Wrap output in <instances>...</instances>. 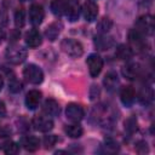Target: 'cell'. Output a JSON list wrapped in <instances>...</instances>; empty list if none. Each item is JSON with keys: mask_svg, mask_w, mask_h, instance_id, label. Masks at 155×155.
<instances>
[{"mask_svg": "<svg viewBox=\"0 0 155 155\" xmlns=\"http://www.w3.org/2000/svg\"><path fill=\"white\" fill-rule=\"evenodd\" d=\"M6 59L12 64H21L27 58V50L19 45H10L5 52Z\"/></svg>", "mask_w": 155, "mask_h": 155, "instance_id": "cell-1", "label": "cell"}, {"mask_svg": "<svg viewBox=\"0 0 155 155\" xmlns=\"http://www.w3.org/2000/svg\"><path fill=\"white\" fill-rule=\"evenodd\" d=\"M61 48L65 54L73 58H78L84 53L82 45L74 39H63L61 42Z\"/></svg>", "mask_w": 155, "mask_h": 155, "instance_id": "cell-2", "label": "cell"}, {"mask_svg": "<svg viewBox=\"0 0 155 155\" xmlns=\"http://www.w3.org/2000/svg\"><path fill=\"white\" fill-rule=\"evenodd\" d=\"M23 76H24V79L28 82H30L33 85H39L44 80L42 70L38 65H35V64H28L23 69Z\"/></svg>", "mask_w": 155, "mask_h": 155, "instance_id": "cell-3", "label": "cell"}, {"mask_svg": "<svg viewBox=\"0 0 155 155\" xmlns=\"http://www.w3.org/2000/svg\"><path fill=\"white\" fill-rule=\"evenodd\" d=\"M136 29L143 35H150L154 31V19L151 15L140 16L136 22Z\"/></svg>", "mask_w": 155, "mask_h": 155, "instance_id": "cell-4", "label": "cell"}, {"mask_svg": "<svg viewBox=\"0 0 155 155\" xmlns=\"http://www.w3.org/2000/svg\"><path fill=\"white\" fill-rule=\"evenodd\" d=\"M86 63H87V67H88L90 75L92 78L98 76L99 73L102 71V68H103V59L101 58V56H98L96 53H92L87 57Z\"/></svg>", "mask_w": 155, "mask_h": 155, "instance_id": "cell-5", "label": "cell"}, {"mask_svg": "<svg viewBox=\"0 0 155 155\" xmlns=\"http://www.w3.org/2000/svg\"><path fill=\"white\" fill-rule=\"evenodd\" d=\"M65 115L67 117L73 121V122H79L80 120H82L85 113H84V109L80 104H76V103H69L67 105V109H65Z\"/></svg>", "mask_w": 155, "mask_h": 155, "instance_id": "cell-6", "label": "cell"}, {"mask_svg": "<svg viewBox=\"0 0 155 155\" xmlns=\"http://www.w3.org/2000/svg\"><path fill=\"white\" fill-rule=\"evenodd\" d=\"M31 124H33L34 128L38 130V131H40V132H48V131H51L53 128V121L50 117L42 116V115L35 116L33 119Z\"/></svg>", "mask_w": 155, "mask_h": 155, "instance_id": "cell-7", "label": "cell"}, {"mask_svg": "<svg viewBox=\"0 0 155 155\" xmlns=\"http://www.w3.org/2000/svg\"><path fill=\"white\" fill-rule=\"evenodd\" d=\"M44 16H45V12H44V8H42L41 5L33 4L30 6V8H29V22L33 25L41 24V22L44 21Z\"/></svg>", "mask_w": 155, "mask_h": 155, "instance_id": "cell-8", "label": "cell"}, {"mask_svg": "<svg viewBox=\"0 0 155 155\" xmlns=\"http://www.w3.org/2000/svg\"><path fill=\"white\" fill-rule=\"evenodd\" d=\"M82 13L87 22H93L98 16V6L94 1L87 0L82 6Z\"/></svg>", "mask_w": 155, "mask_h": 155, "instance_id": "cell-9", "label": "cell"}, {"mask_svg": "<svg viewBox=\"0 0 155 155\" xmlns=\"http://www.w3.org/2000/svg\"><path fill=\"white\" fill-rule=\"evenodd\" d=\"M24 40H25L27 46H29L30 48L39 47L41 45V42H42L41 34L36 29H31V30L27 31L25 33V36H24Z\"/></svg>", "mask_w": 155, "mask_h": 155, "instance_id": "cell-10", "label": "cell"}, {"mask_svg": "<svg viewBox=\"0 0 155 155\" xmlns=\"http://www.w3.org/2000/svg\"><path fill=\"white\" fill-rule=\"evenodd\" d=\"M128 40L131 42V45L133 47H136L137 50H143L145 46V40H144V35L142 33H139L137 29H132L128 33Z\"/></svg>", "mask_w": 155, "mask_h": 155, "instance_id": "cell-11", "label": "cell"}, {"mask_svg": "<svg viewBox=\"0 0 155 155\" xmlns=\"http://www.w3.org/2000/svg\"><path fill=\"white\" fill-rule=\"evenodd\" d=\"M134 98H136V92H134L133 87L125 86V87L121 88V91H120V99H121L124 105L131 107L132 103L134 102Z\"/></svg>", "mask_w": 155, "mask_h": 155, "instance_id": "cell-12", "label": "cell"}, {"mask_svg": "<svg viewBox=\"0 0 155 155\" xmlns=\"http://www.w3.org/2000/svg\"><path fill=\"white\" fill-rule=\"evenodd\" d=\"M40 99H41V92L40 91H38V90L29 91L27 93V96H25V105H27V108L30 109V110L36 109V107L40 103Z\"/></svg>", "mask_w": 155, "mask_h": 155, "instance_id": "cell-13", "label": "cell"}, {"mask_svg": "<svg viewBox=\"0 0 155 155\" xmlns=\"http://www.w3.org/2000/svg\"><path fill=\"white\" fill-rule=\"evenodd\" d=\"M62 29H63V24L61 23V22H53V23H51L46 29H45V36L50 40V41H54L57 38H58V35L61 34V31H62Z\"/></svg>", "mask_w": 155, "mask_h": 155, "instance_id": "cell-14", "label": "cell"}, {"mask_svg": "<svg viewBox=\"0 0 155 155\" xmlns=\"http://www.w3.org/2000/svg\"><path fill=\"white\" fill-rule=\"evenodd\" d=\"M94 45L98 50L104 51V50L110 48L114 45V40H113V38L107 36L105 34H101V35L94 38Z\"/></svg>", "mask_w": 155, "mask_h": 155, "instance_id": "cell-15", "label": "cell"}, {"mask_svg": "<svg viewBox=\"0 0 155 155\" xmlns=\"http://www.w3.org/2000/svg\"><path fill=\"white\" fill-rule=\"evenodd\" d=\"M139 65L137 63H127L122 68V75L128 80H134L139 75Z\"/></svg>", "mask_w": 155, "mask_h": 155, "instance_id": "cell-16", "label": "cell"}, {"mask_svg": "<svg viewBox=\"0 0 155 155\" xmlns=\"http://www.w3.org/2000/svg\"><path fill=\"white\" fill-rule=\"evenodd\" d=\"M42 110H44L47 115H50V116H57V115L59 114V111H61V108H59V104H58L54 99L48 98V99H46V101L44 102Z\"/></svg>", "mask_w": 155, "mask_h": 155, "instance_id": "cell-17", "label": "cell"}, {"mask_svg": "<svg viewBox=\"0 0 155 155\" xmlns=\"http://www.w3.org/2000/svg\"><path fill=\"white\" fill-rule=\"evenodd\" d=\"M50 8H51V11H52L53 15H56V16H63L67 12L68 2L64 1V0H52L51 1V5H50Z\"/></svg>", "mask_w": 155, "mask_h": 155, "instance_id": "cell-18", "label": "cell"}, {"mask_svg": "<svg viewBox=\"0 0 155 155\" xmlns=\"http://www.w3.org/2000/svg\"><path fill=\"white\" fill-rule=\"evenodd\" d=\"M21 144L23 145V148L28 151H35L39 149V145H40V142L36 137L34 136H27V137H23L22 140H21Z\"/></svg>", "mask_w": 155, "mask_h": 155, "instance_id": "cell-19", "label": "cell"}, {"mask_svg": "<svg viewBox=\"0 0 155 155\" xmlns=\"http://www.w3.org/2000/svg\"><path fill=\"white\" fill-rule=\"evenodd\" d=\"M103 84H104V86L108 91H110V92L115 91L116 87L119 86V78H117L116 73H114V71L108 73L104 78V80H103Z\"/></svg>", "mask_w": 155, "mask_h": 155, "instance_id": "cell-20", "label": "cell"}, {"mask_svg": "<svg viewBox=\"0 0 155 155\" xmlns=\"http://www.w3.org/2000/svg\"><path fill=\"white\" fill-rule=\"evenodd\" d=\"M80 11H81L80 5L74 1V2L68 4V8H67L65 15H67V17H68V19H69L70 22H75V21H78L79 17H80Z\"/></svg>", "mask_w": 155, "mask_h": 155, "instance_id": "cell-21", "label": "cell"}, {"mask_svg": "<svg viewBox=\"0 0 155 155\" xmlns=\"http://www.w3.org/2000/svg\"><path fill=\"white\" fill-rule=\"evenodd\" d=\"M115 56L119 58V59H122V61H128L132 58L133 56V51L130 46L127 45H119L115 50Z\"/></svg>", "mask_w": 155, "mask_h": 155, "instance_id": "cell-22", "label": "cell"}, {"mask_svg": "<svg viewBox=\"0 0 155 155\" xmlns=\"http://www.w3.org/2000/svg\"><path fill=\"white\" fill-rule=\"evenodd\" d=\"M64 131H65V133H67L70 138H79V137H81L82 133H84L82 127H81L80 125H78V124H73V125L65 126Z\"/></svg>", "mask_w": 155, "mask_h": 155, "instance_id": "cell-23", "label": "cell"}, {"mask_svg": "<svg viewBox=\"0 0 155 155\" xmlns=\"http://www.w3.org/2000/svg\"><path fill=\"white\" fill-rule=\"evenodd\" d=\"M113 27V22L108 17H103L98 23H97V29L101 34H107Z\"/></svg>", "mask_w": 155, "mask_h": 155, "instance_id": "cell-24", "label": "cell"}, {"mask_svg": "<svg viewBox=\"0 0 155 155\" xmlns=\"http://www.w3.org/2000/svg\"><path fill=\"white\" fill-rule=\"evenodd\" d=\"M138 101L143 104V105H149L153 102V91L150 88H144L140 91L139 96H138Z\"/></svg>", "mask_w": 155, "mask_h": 155, "instance_id": "cell-25", "label": "cell"}, {"mask_svg": "<svg viewBox=\"0 0 155 155\" xmlns=\"http://www.w3.org/2000/svg\"><path fill=\"white\" fill-rule=\"evenodd\" d=\"M25 23V13L23 8H17L15 12V25L17 28H22Z\"/></svg>", "mask_w": 155, "mask_h": 155, "instance_id": "cell-26", "label": "cell"}, {"mask_svg": "<svg viewBox=\"0 0 155 155\" xmlns=\"http://www.w3.org/2000/svg\"><path fill=\"white\" fill-rule=\"evenodd\" d=\"M137 130H138L137 120H136L134 117H128V119L125 121V131H126L128 134H133Z\"/></svg>", "mask_w": 155, "mask_h": 155, "instance_id": "cell-27", "label": "cell"}, {"mask_svg": "<svg viewBox=\"0 0 155 155\" xmlns=\"http://www.w3.org/2000/svg\"><path fill=\"white\" fill-rule=\"evenodd\" d=\"M4 151L6 154H10V155H13V154H18L19 151V145L15 142H7L5 143L4 145Z\"/></svg>", "mask_w": 155, "mask_h": 155, "instance_id": "cell-28", "label": "cell"}, {"mask_svg": "<svg viewBox=\"0 0 155 155\" xmlns=\"http://www.w3.org/2000/svg\"><path fill=\"white\" fill-rule=\"evenodd\" d=\"M8 88H10V91L11 92H13V93H17V92H19V91H22V88H23V85H22V82L19 81V80H17V79H11V81L8 82Z\"/></svg>", "mask_w": 155, "mask_h": 155, "instance_id": "cell-29", "label": "cell"}, {"mask_svg": "<svg viewBox=\"0 0 155 155\" xmlns=\"http://www.w3.org/2000/svg\"><path fill=\"white\" fill-rule=\"evenodd\" d=\"M104 147L107 148V150H109V151H111V153L119 150V144H117V142H115V140L111 139V138H107V139L104 140Z\"/></svg>", "mask_w": 155, "mask_h": 155, "instance_id": "cell-30", "label": "cell"}, {"mask_svg": "<svg viewBox=\"0 0 155 155\" xmlns=\"http://www.w3.org/2000/svg\"><path fill=\"white\" fill-rule=\"evenodd\" d=\"M57 137L54 136V134H50V136H46L45 138H44V145H45V148H52L56 143H57Z\"/></svg>", "mask_w": 155, "mask_h": 155, "instance_id": "cell-31", "label": "cell"}, {"mask_svg": "<svg viewBox=\"0 0 155 155\" xmlns=\"http://www.w3.org/2000/svg\"><path fill=\"white\" fill-rule=\"evenodd\" d=\"M136 150L139 154L148 153V144H147V142H138L137 143V147H136Z\"/></svg>", "mask_w": 155, "mask_h": 155, "instance_id": "cell-32", "label": "cell"}, {"mask_svg": "<svg viewBox=\"0 0 155 155\" xmlns=\"http://www.w3.org/2000/svg\"><path fill=\"white\" fill-rule=\"evenodd\" d=\"M7 24V13L4 10H0V27Z\"/></svg>", "mask_w": 155, "mask_h": 155, "instance_id": "cell-33", "label": "cell"}, {"mask_svg": "<svg viewBox=\"0 0 155 155\" xmlns=\"http://www.w3.org/2000/svg\"><path fill=\"white\" fill-rule=\"evenodd\" d=\"M5 114H6V108H5L4 103H2V102H0V117L5 116Z\"/></svg>", "mask_w": 155, "mask_h": 155, "instance_id": "cell-34", "label": "cell"}, {"mask_svg": "<svg viewBox=\"0 0 155 155\" xmlns=\"http://www.w3.org/2000/svg\"><path fill=\"white\" fill-rule=\"evenodd\" d=\"M4 38H5V31L1 29V27H0V44L2 42V40H4Z\"/></svg>", "mask_w": 155, "mask_h": 155, "instance_id": "cell-35", "label": "cell"}, {"mask_svg": "<svg viewBox=\"0 0 155 155\" xmlns=\"http://www.w3.org/2000/svg\"><path fill=\"white\" fill-rule=\"evenodd\" d=\"M2 86H4V81H2V78L0 76V91H1V88H2Z\"/></svg>", "mask_w": 155, "mask_h": 155, "instance_id": "cell-36", "label": "cell"}, {"mask_svg": "<svg viewBox=\"0 0 155 155\" xmlns=\"http://www.w3.org/2000/svg\"><path fill=\"white\" fill-rule=\"evenodd\" d=\"M22 1H28V0H22Z\"/></svg>", "mask_w": 155, "mask_h": 155, "instance_id": "cell-37", "label": "cell"}]
</instances>
